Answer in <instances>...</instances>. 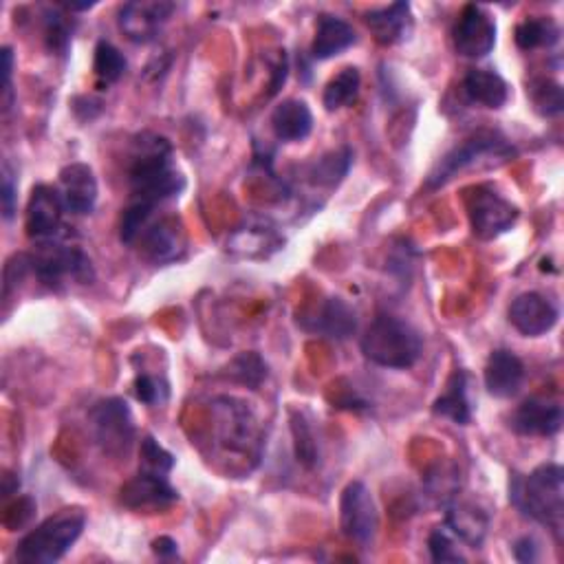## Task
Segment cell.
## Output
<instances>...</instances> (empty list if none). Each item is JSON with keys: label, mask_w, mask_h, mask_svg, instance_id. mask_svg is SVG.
I'll list each match as a JSON object with an SVG mask.
<instances>
[{"label": "cell", "mask_w": 564, "mask_h": 564, "mask_svg": "<svg viewBox=\"0 0 564 564\" xmlns=\"http://www.w3.org/2000/svg\"><path fill=\"white\" fill-rule=\"evenodd\" d=\"M128 186L132 201H144L155 208L184 192L186 177L175 166L173 146L166 137L141 132L134 139Z\"/></svg>", "instance_id": "6da1fadb"}, {"label": "cell", "mask_w": 564, "mask_h": 564, "mask_svg": "<svg viewBox=\"0 0 564 564\" xmlns=\"http://www.w3.org/2000/svg\"><path fill=\"white\" fill-rule=\"evenodd\" d=\"M509 498L527 518L551 529L560 540L564 527V470L557 463H544L531 474H514Z\"/></svg>", "instance_id": "7a4b0ae2"}, {"label": "cell", "mask_w": 564, "mask_h": 564, "mask_svg": "<svg viewBox=\"0 0 564 564\" xmlns=\"http://www.w3.org/2000/svg\"><path fill=\"white\" fill-rule=\"evenodd\" d=\"M362 353L381 368L403 371L419 362L423 338L410 322L395 316H379L362 338Z\"/></svg>", "instance_id": "3957f363"}, {"label": "cell", "mask_w": 564, "mask_h": 564, "mask_svg": "<svg viewBox=\"0 0 564 564\" xmlns=\"http://www.w3.org/2000/svg\"><path fill=\"white\" fill-rule=\"evenodd\" d=\"M86 514L82 507H67L43 520L16 547V560L23 564H54L82 536Z\"/></svg>", "instance_id": "277c9868"}, {"label": "cell", "mask_w": 564, "mask_h": 564, "mask_svg": "<svg viewBox=\"0 0 564 564\" xmlns=\"http://www.w3.org/2000/svg\"><path fill=\"white\" fill-rule=\"evenodd\" d=\"M516 155V149L512 146V141L501 134L498 130H477L472 137L463 139L461 144H457L453 151H448L433 173L428 175L426 186L431 190H437L446 186L450 179H455L457 173L481 164L485 157H492L496 162H507Z\"/></svg>", "instance_id": "5b68a950"}, {"label": "cell", "mask_w": 564, "mask_h": 564, "mask_svg": "<svg viewBox=\"0 0 564 564\" xmlns=\"http://www.w3.org/2000/svg\"><path fill=\"white\" fill-rule=\"evenodd\" d=\"M89 426L99 450L110 459H128L134 446V419L121 397L99 399L89 410Z\"/></svg>", "instance_id": "8992f818"}, {"label": "cell", "mask_w": 564, "mask_h": 564, "mask_svg": "<svg viewBox=\"0 0 564 564\" xmlns=\"http://www.w3.org/2000/svg\"><path fill=\"white\" fill-rule=\"evenodd\" d=\"M32 269L49 287L62 285L64 278H73L80 285H89L95 278L91 258L80 247H69L58 240L40 243L38 254L32 256Z\"/></svg>", "instance_id": "52a82bcc"}, {"label": "cell", "mask_w": 564, "mask_h": 564, "mask_svg": "<svg viewBox=\"0 0 564 564\" xmlns=\"http://www.w3.org/2000/svg\"><path fill=\"white\" fill-rule=\"evenodd\" d=\"M468 216L477 238L494 240L509 232L518 221V208L494 186H477L468 195Z\"/></svg>", "instance_id": "ba28073f"}, {"label": "cell", "mask_w": 564, "mask_h": 564, "mask_svg": "<svg viewBox=\"0 0 564 564\" xmlns=\"http://www.w3.org/2000/svg\"><path fill=\"white\" fill-rule=\"evenodd\" d=\"M340 527L342 533L360 547L368 549V544H373L379 529V514L366 483L353 481L344 487L340 498Z\"/></svg>", "instance_id": "9c48e42d"}, {"label": "cell", "mask_w": 564, "mask_h": 564, "mask_svg": "<svg viewBox=\"0 0 564 564\" xmlns=\"http://www.w3.org/2000/svg\"><path fill=\"white\" fill-rule=\"evenodd\" d=\"M175 10V3H166V0H134L119 8L117 23L130 43L149 45L162 34Z\"/></svg>", "instance_id": "30bf717a"}, {"label": "cell", "mask_w": 564, "mask_h": 564, "mask_svg": "<svg viewBox=\"0 0 564 564\" xmlns=\"http://www.w3.org/2000/svg\"><path fill=\"white\" fill-rule=\"evenodd\" d=\"M455 51L470 60H481L496 45V21L481 5H466L453 30Z\"/></svg>", "instance_id": "8fae6325"}, {"label": "cell", "mask_w": 564, "mask_h": 564, "mask_svg": "<svg viewBox=\"0 0 564 564\" xmlns=\"http://www.w3.org/2000/svg\"><path fill=\"white\" fill-rule=\"evenodd\" d=\"M64 203L58 188L40 184L32 190L27 214H25V230L27 236L36 243H51L58 240L62 230V214Z\"/></svg>", "instance_id": "7c38bea8"}, {"label": "cell", "mask_w": 564, "mask_h": 564, "mask_svg": "<svg viewBox=\"0 0 564 564\" xmlns=\"http://www.w3.org/2000/svg\"><path fill=\"white\" fill-rule=\"evenodd\" d=\"M214 414L219 423L221 442L234 453H247L256 442L258 426L245 401L234 397H219L214 401Z\"/></svg>", "instance_id": "4fadbf2b"}, {"label": "cell", "mask_w": 564, "mask_h": 564, "mask_svg": "<svg viewBox=\"0 0 564 564\" xmlns=\"http://www.w3.org/2000/svg\"><path fill=\"white\" fill-rule=\"evenodd\" d=\"M119 501L132 512H160L177 503L179 492L171 485L168 477L139 470V474L121 487Z\"/></svg>", "instance_id": "5bb4252c"}, {"label": "cell", "mask_w": 564, "mask_h": 564, "mask_svg": "<svg viewBox=\"0 0 564 564\" xmlns=\"http://www.w3.org/2000/svg\"><path fill=\"white\" fill-rule=\"evenodd\" d=\"M562 423V406L551 397H531L522 401L509 419L512 431L522 437H553L560 433Z\"/></svg>", "instance_id": "9a60e30c"}, {"label": "cell", "mask_w": 564, "mask_h": 564, "mask_svg": "<svg viewBox=\"0 0 564 564\" xmlns=\"http://www.w3.org/2000/svg\"><path fill=\"white\" fill-rule=\"evenodd\" d=\"M557 307L538 292L520 294L509 307V322L527 338H540L557 325Z\"/></svg>", "instance_id": "2e32d148"}, {"label": "cell", "mask_w": 564, "mask_h": 564, "mask_svg": "<svg viewBox=\"0 0 564 564\" xmlns=\"http://www.w3.org/2000/svg\"><path fill=\"white\" fill-rule=\"evenodd\" d=\"M64 210L78 216H86L95 210L97 203V179L91 166L86 164H69L60 171V188H58Z\"/></svg>", "instance_id": "e0dca14e"}, {"label": "cell", "mask_w": 564, "mask_h": 564, "mask_svg": "<svg viewBox=\"0 0 564 564\" xmlns=\"http://www.w3.org/2000/svg\"><path fill=\"white\" fill-rule=\"evenodd\" d=\"M186 232L175 219H164L141 232V251L155 265L179 260L186 251Z\"/></svg>", "instance_id": "ac0fdd59"}, {"label": "cell", "mask_w": 564, "mask_h": 564, "mask_svg": "<svg viewBox=\"0 0 564 564\" xmlns=\"http://www.w3.org/2000/svg\"><path fill=\"white\" fill-rule=\"evenodd\" d=\"M525 381V364L512 351L498 349L485 364V388L498 399H509L520 392Z\"/></svg>", "instance_id": "d6986e66"}, {"label": "cell", "mask_w": 564, "mask_h": 564, "mask_svg": "<svg viewBox=\"0 0 564 564\" xmlns=\"http://www.w3.org/2000/svg\"><path fill=\"white\" fill-rule=\"evenodd\" d=\"M303 327L331 340H349L357 331V312L344 298H327Z\"/></svg>", "instance_id": "ffe728a7"}, {"label": "cell", "mask_w": 564, "mask_h": 564, "mask_svg": "<svg viewBox=\"0 0 564 564\" xmlns=\"http://www.w3.org/2000/svg\"><path fill=\"white\" fill-rule=\"evenodd\" d=\"M271 130L275 139L287 141H303L314 130V113L307 102L303 99H285L280 102L271 113Z\"/></svg>", "instance_id": "44dd1931"}, {"label": "cell", "mask_w": 564, "mask_h": 564, "mask_svg": "<svg viewBox=\"0 0 564 564\" xmlns=\"http://www.w3.org/2000/svg\"><path fill=\"white\" fill-rule=\"evenodd\" d=\"M355 43L357 34L346 21L333 14H320L316 25V38L312 45V56L316 60H331L351 49Z\"/></svg>", "instance_id": "7402d4cb"}, {"label": "cell", "mask_w": 564, "mask_h": 564, "mask_svg": "<svg viewBox=\"0 0 564 564\" xmlns=\"http://www.w3.org/2000/svg\"><path fill=\"white\" fill-rule=\"evenodd\" d=\"M366 25L379 45H397L408 38L412 27V14L408 3H392L366 14Z\"/></svg>", "instance_id": "603a6c76"}, {"label": "cell", "mask_w": 564, "mask_h": 564, "mask_svg": "<svg viewBox=\"0 0 564 564\" xmlns=\"http://www.w3.org/2000/svg\"><path fill=\"white\" fill-rule=\"evenodd\" d=\"M450 533L461 540L463 544L479 549L487 536L490 518L483 509L470 505V503H457L450 505L446 512V522H444Z\"/></svg>", "instance_id": "cb8c5ba5"}, {"label": "cell", "mask_w": 564, "mask_h": 564, "mask_svg": "<svg viewBox=\"0 0 564 564\" xmlns=\"http://www.w3.org/2000/svg\"><path fill=\"white\" fill-rule=\"evenodd\" d=\"M463 91L472 104L498 110L509 99L507 82L492 69H472L463 80Z\"/></svg>", "instance_id": "d4e9b609"}, {"label": "cell", "mask_w": 564, "mask_h": 564, "mask_svg": "<svg viewBox=\"0 0 564 564\" xmlns=\"http://www.w3.org/2000/svg\"><path fill=\"white\" fill-rule=\"evenodd\" d=\"M435 414L450 419L457 426H468L472 419V408L468 399V375L466 371H455L453 377L448 379L446 392L435 401L433 406Z\"/></svg>", "instance_id": "484cf974"}, {"label": "cell", "mask_w": 564, "mask_h": 564, "mask_svg": "<svg viewBox=\"0 0 564 564\" xmlns=\"http://www.w3.org/2000/svg\"><path fill=\"white\" fill-rule=\"evenodd\" d=\"M516 45L522 51H533L540 47H553L560 40V30L553 21L542 19V16H531L525 19L516 27Z\"/></svg>", "instance_id": "4316f807"}, {"label": "cell", "mask_w": 564, "mask_h": 564, "mask_svg": "<svg viewBox=\"0 0 564 564\" xmlns=\"http://www.w3.org/2000/svg\"><path fill=\"white\" fill-rule=\"evenodd\" d=\"M360 86H362V75L355 67H344L336 78H331V82L325 89V106L327 110H340L349 104H353L360 95Z\"/></svg>", "instance_id": "83f0119b"}, {"label": "cell", "mask_w": 564, "mask_h": 564, "mask_svg": "<svg viewBox=\"0 0 564 564\" xmlns=\"http://www.w3.org/2000/svg\"><path fill=\"white\" fill-rule=\"evenodd\" d=\"M126 58L124 54L110 45L108 40H99L95 47V60H93V71L99 80L102 86L115 84L121 80V75L126 73Z\"/></svg>", "instance_id": "f1b7e54d"}, {"label": "cell", "mask_w": 564, "mask_h": 564, "mask_svg": "<svg viewBox=\"0 0 564 564\" xmlns=\"http://www.w3.org/2000/svg\"><path fill=\"white\" fill-rule=\"evenodd\" d=\"M351 164H353L351 149H340V151H333V153L320 157L314 166V173H312L314 184L327 186V188L338 186L349 175Z\"/></svg>", "instance_id": "f546056e"}, {"label": "cell", "mask_w": 564, "mask_h": 564, "mask_svg": "<svg viewBox=\"0 0 564 564\" xmlns=\"http://www.w3.org/2000/svg\"><path fill=\"white\" fill-rule=\"evenodd\" d=\"M153 212H155V205L130 199V203L121 212V221H119V238H121V243H126V245L134 243L141 236V232L146 230Z\"/></svg>", "instance_id": "4dcf8cb0"}, {"label": "cell", "mask_w": 564, "mask_h": 564, "mask_svg": "<svg viewBox=\"0 0 564 564\" xmlns=\"http://www.w3.org/2000/svg\"><path fill=\"white\" fill-rule=\"evenodd\" d=\"M529 99L542 117H555L564 108L562 86L553 80H536L529 89Z\"/></svg>", "instance_id": "1f68e13d"}, {"label": "cell", "mask_w": 564, "mask_h": 564, "mask_svg": "<svg viewBox=\"0 0 564 564\" xmlns=\"http://www.w3.org/2000/svg\"><path fill=\"white\" fill-rule=\"evenodd\" d=\"M292 433H294L298 461L309 470L316 468V463H318V442L314 437L309 421L298 412L292 416Z\"/></svg>", "instance_id": "d6a6232c"}, {"label": "cell", "mask_w": 564, "mask_h": 564, "mask_svg": "<svg viewBox=\"0 0 564 564\" xmlns=\"http://www.w3.org/2000/svg\"><path fill=\"white\" fill-rule=\"evenodd\" d=\"M139 457H141V470L144 472L168 477L175 468V457L168 450H164L160 442H155L153 437H144V442H141Z\"/></svg>", "instance_id": "836d02e7"}, {"label": "cell", "mask_w": 564, "mask_h": 564, "mask_svg": "<svg viewBox=\"0 0 564 564\" xmlns=\"http://www.w3.org/2000/svg\"><path fill=\"white\" fill-rule=\"evenodd\" d=\"M230 373L236 381H240L249 388H258L262 384V379L267 377V364L262 362V357L258 353H243L240 357H236L232 362Z\"/></svg>", "instance_id": "e575fe53"}, {"label": "cell", "mask_w": 564, "mask_h": 564, "mask_svg": "<svg viewBox=\"0 0 564 564\" xmlns=\"http://www.w3.org/2000/svg\"><path fill=\"white\" fill-rule=\"evenodd\" d=\"M428 551L435 562H466L461 551L457 549V538L450 533L446 525L437 527L428 538Z\"/></svg>", "instance_id": "d590c367"}, {"label": "cell", "mask_w": 564, "mask_h": 564, "mask_svg": "<svg viewBox=\"0 0 564 564\" xmlns=\"http://www.w3.org/2000/svg\"><path fill=\"white\" fill-rule=\"evenodd\" d=\"M45 36H47V45L54 54H60L64 56L69 51V45H71V27L67 23V19L51 10L47 12L45 16Z\"/></svg>", "instance_id": "8d00e7d4"}, {"label": "cell", "mask_w": 564, "mask_h": 564, "mask_svg": "<svg viewBox=\"0 0 564 564\" xmlns=\"http://www.w3.org/2000/svg\"><path fill=\"white\" fill-rule=\"evenodd\" d=\"M134 395L146 406H157L168 399V386L151 375H137L134 379Z\"/></svg>", "instance_id": "74e56055"}, {"label": "cell", "mask_w": 564, "mask_h": 564, "mask_svg": "<svg viewBox=\"0 0 564 564\" xmlns=\"http://www.w3.org/2000/svg\"><path fill=\"white\" fill-rule=\"evenodd\" d=\"M0 201H3V216L5 221H12L19 210V177L10 162L3 164V190H0Z\"/></svg>", "instance_id": "f35d334b"}, {"label": "cell", "mask_w": 564, "mask_h": 564, "mask_svg": "<svg viewBox=\"0 0 564 564\" xmlns=\"http://www.w3.org/2000/svg\"><path fill=\"white\" fill-rule=\"evenodd\" d=\"M32 269V256L30 254H14L5 265V280H3V298L8 301L12 290L21 285V280Z\"/></svg>", "instance_id": "ab89813d"}, {"label": "cell", "mask_w": 564, "mask_h": 564, "mask_svg": "<svg viewBox=\"0 0 564 564\" xmlns=\"http://www.w3.org/2000/svg\"><path fill=\"white\" fill-rule=\"evenodd\" d=\"M514 557L518 562H525V564H531L538 560V542L531 538V536H522L514 542Z\"/></svg>", "instance_id": "60d3db41"}, {"label": "cell", "mask_w": 564, "mask_h": 564, "mask_svg": "<svg viewBox=\"0 0 564 564\" xmlns=\"http://www.w3.org/2000/svg\"><path fill=\"white\" fill-rule=\"evenodd\" d=\"M0 60H3V93L12 95V71H14V51L12 47H3L0 51Z\"/></svg>", "instance_id": "b9f144b4"}, {"label": "cell", "mask_w": 564, "mask_h": 564, "mask_svg": "<svg viewBox=\"0 0 564 564\" xmlns=\"http://www.w3.org/2000/svg\"><path fill=\"white\" fill-rule=\"evenodd\" d=\"M287 71H290V64H287V56H285V51H282V56H280V60H278V64L273 67V80H271V95H275L280 89H282V84L287 82Z\"/></svg>", "instance_id": "7bdbcfd3"}, {"label": "cell", "mask_w": 564, "mask_h": 564, "mask_svg": "<svg viewBox=\"0 0 564 564\" xmlns=\"http://www.w3.org/2000/svg\"><path fill=\"white\" fill-rule=\"evenodd\" d=\"M153 551L160 555V557H175L177 555V542L171 538V536H162L153 542Z\"/></svg>", "instance_id": "ee69618b"}, {"label": "cell", "mask_w": 564, "mask_h": 564, "mask_svg": "<svg viewBox=\"0 0 564 564\" xmlns=\"http://www.w3.org/2000/svg\"><path fill=\"white\" fill-rule=\"evenodd\" d=\"M25 501H27V498L19 501V503H16L12 509H16V512L21 514V512H23V505H25ZM34 512H36V505H30V507H27V516H34ZM10 516H14V512H10ZM27 516H25V518H19V520H16V525H14V520H12V518H8L5 522H8V527H10V529H12V527H14V529H19V527H23V525H27V522H30V518H27Z\"/></svg>", "instance_id": "f6af8a7d"}, {"label": "cell", "mask_w": 564, "mask_h": 564, "mask_svg": "<svg viewBox=\"0 0 564 564\" xmlns=\"http://www.w3.org/2000/svg\"><path fill=\"white\" fill-rule=\"evenodd\" d=\"M71 12H82V10H91V8H95V3H69L67 5Z\"/></svg>", "instance_id": "bcb514c9"}]
</instances>
